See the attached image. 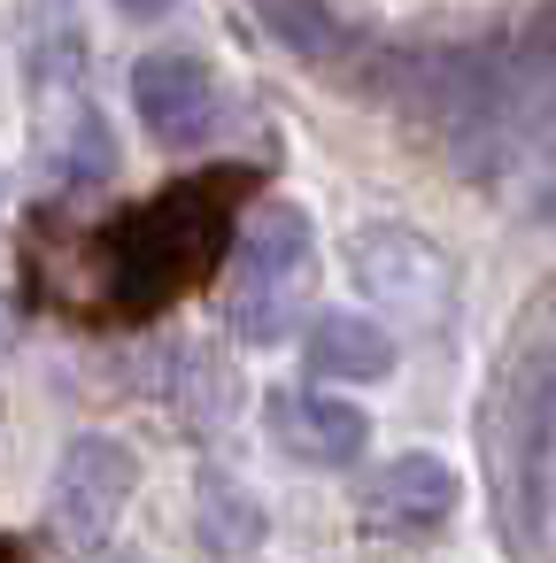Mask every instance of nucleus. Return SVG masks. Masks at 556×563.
Instances as JSON below:
<instances>
[{
    "mask_svg": "<svg viewBox=\"0 0 556 563\" xmlns=\"http://www.w3.org/2000/svg\"><path fill=\"white\" fill-rule=\"evenodd\" d=\"M317 294V224L294 201H263L225 255V324L248 347H279Z\"/></svg>",
    "mask_w": 556,
    "mask_h": 563,
    "instance_id": "1",
    "label": "nucleus"
},
{
    "mask_svg": "<svg viewBox=\"0 0 556 563\" xmlns=\"http://www.w3.org/2000/svg\"><path fill=\"white\" fill-rule=\"evenodd\" d=\"M548 448H556V355L517 347L494 378V401H487L494 501H502L517 548H533L548 525Z\"/></svg>",
    "mask_w": 556,
    "mask_h": 563,
    "instance_id": "2",
    "label": "nucleus"
},
{
    "mask_svg": "<svg viewBox=\"0 0 556 563\" xmlns=\"http://www.w3.org/2000/svg\"><path fill=\"white\" fill-rule=\"evenodd\" d=\"M348 278L371 309L417 317V324H440L456 301V263L417 224H356L348 232Z\"/></svg>",
    "mask_w": 556,
    "mask_h": 563,
    "instance_id": "3",
    "label": "nucleus"
},
{
    "mask_svg": "<svg viewBox=\"0 0 556 563\" xmlns=\"http://www.w3.org/2000/svg\"><path fill=\"white\" fill-rule=\"evenodd\" d=\"M140 494V455L117 440V432H78L63 455H55V478H47V517L70 548H101L117 532V517L132 509Z\"/></svg>",
    "mask_w": 556,
    "mask_h": 563,
    "instance_id": "4",
    "label": "nucleus"
},
{
    "mask_svg": "<svg viewBox=\"0 0 556 563\" xmlns=\"http://www.w3.org/2000/svg\"><path fill=\"white\" fill-rule=\"evenodd\" d=\"M456 509H464V478H456L440 455H425V448L386 455V463H371V471L356 478V525L379 532V540H425V532H440Z\"/></svg>",
    "mask_w": 556,
    "mask_h": 563,
    "instance_id": "5",
    "label": "nucleus"
},
{
    "mask_svg": "<svg viewBox=\"0 0 556 563\" xmlns=\"http://www.w3.org/2000/svg\"><path fill=\"white\" fill-rule=\"evenodd\" d=\"M263 432L302 471H356L363 448H371V417L356 401H340V394H294V386L263 394Z\"/></svg>",
    "mask_w": 556,
    "mask_h": 563,
    "instance_id": "6",
    "label": "nucleus"
},
{
    "mask_svg": "<svg viewBox=\"0 0 556 563\" xmlns=\"http://www.w3.org/2000/svg\"><path fill=\"white\" fill-rule=\"evenodd\" d=\"M132 109H140V124H148L163 147H186V140H201V132L217 124V78H209L201 55L155 47V55H140V70H132Z\"/></svg>",
    "mask_w": 556,
    "mask_h": 563,
    "instance_id": "7",
    "label": "nucleus"
},
{
    "mask_svg": "<svg viewBox=\"0 0 556 563\" xmlns=\"http://www.w3.org/2000/svg\"><path fill=\"white\" fill-rule=\"evenodd\" d=\"M302 355H309L317 378H340V386H379V378H394V363H402L394 332H386L371 309H325V317H309Z\"/></svg>",
    "mask_w": 556,
    "mask_h": 563,
    "instance_id": "8",
    "label": "nucleus"
},
{
    "mask_svg": "<svg viewBox=\"0 0 556 563\" xmlns=\"http://www.w3.org/2000/svg\"><path fill=\"white\" fill-rule=\"evenodd\" d=\"M510 140L517 155L556 163V16L533 24L525 55H510Z\"/></svg>",
    "mask_w": 556,
    "mask_h": 563,
    "instance_id": "9",
    "label": "nucleus"
},
{
    "mask_svg": "<svg viewBox=\"0 0 556 563\" xmlns=\"http://www.w3.org/2000/svg\"><path fill=\"white\" fill-rule=\"evenodd\" d=\"M194 532H201L209 555H255L263 548V501H255V486L240 471L209 463L194 478Z\"/></svg>",
    "mask_w": 556,
    "mask_h": 563,
    "instance_id": "10",
    "label": "nucleus"
},
{
    "mask_svg": "<svg viewBox=\"0 0 556 563\" xmlns=\"http://www.w3.org/2000/svg\"><path fill=\"white\" fill-rule=\"evenodd\" d=\"M40 147H47V163L63 170V178H78V186H94V178H109L117 170V147H109V124H101V109L63 78V101L40 117Z\"/></svg>",
    "mask_w": 556,
    "mask_h": 563,
    "instance_id": "11",
    "label": "nucleus"
},
{
    "mask_svg": "<svg viewBox=\"0 0 556 563\" xmlns=\"http://www.w3.org/2000/svg\"><path fill=\"white\" fill-rule=\"evenodd\" d=\"M248 9H255L263 32H271L286 55H302V63H332V55H348V24L325 9V0H248Z\"/></svg>",
    "mask_w": 556,
    "mask_h": 563,
    "instance_id": "12",
    "label": "nucleus"
},
{
    "mask_svg": "<svg viewBox=\"0 0 556 563\" xmlns=\"http://www.w3.org/2000/svg\"><path fill=\"white\" fill-rule=\"evenodd\" d=\"M117 9H124L132 24H155V16H171V0H117Z\"/></svg>",
    "mask_w": 556,
    "mask_h": 563,
    "instance_id": "13",
    "label": "nucleus"
},
{
    "mask_svg": "<svg viewBox=\"0 0 556 563\" xmlns=\"http://www.w3.org/2000/svg\"><path fill=\"white\" fill-rule=\"evenodd\" d=\"M0 201H9V178H0Z\"/></svg>",
    "mask_w": 556,
    "mask_h": 563,
    "instance_id": "14",
    "label": "nucleus"
}]
</instances>
